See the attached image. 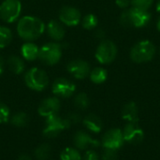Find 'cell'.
I'll return each mask as SVG.
<instances>
[{"label": "cell", "instance_id": "15", "mask_svg": "<svg viewBox=\"0 0 160 160\" xmlns=\"http://www.w3.org/2000/svg\"><path fill=\"white\" fill-rule=\"evenodd\" d=\"M74 144L77 148L81 150H84L88 147H98L100 145V142L97 140L92 139V137L83 132V131H78L74 136Z\"/></svg>", "mask_w": 160, "mask_h": 160}, {"label": "cell", "instance_id": "17", "mask_svg": "<svg viewBox=\"0 0 160 160\" xmlns=\"http://www.w3.org/2000/svg\"><path fill=\"white\" fill-rule=\"evenodd\" d=\"M122 118L128 123H138L139 109L135 102L130 101L127 103L122 110Z\"/></svg>", "mask_w": 160, "mask_h": 160}, {"label": "cell", "instance_id": "26", "mask_svg": "<svg viewBox=\"0 0 160 160\" xmlns=\"http://www.w3.org/2000/svg\"><path fill=\"white\" fill-rule=\"evenodd\" d=\"M51 146L49 144H42L35 151V156L38 160H46L50 157Z\"/></svg>", "mask_w": 160, "mask_h": 160}, {"label": "cell", "instance_id": "32", "mask_svg": "<svg viewBox=\"0 0 160 160\" xmlns=\"http://www.w3.org/2000/svg\"><path fill=\"white\" fill-rule=\"evenodd\" d=\"M67 119L69 121V123H70L71 125H72V124H78V123L82 120L81 115H80L79 113H77V112H70V113L68 115Z\"/></svg>", "mask_w": 160, "mask_h": 160}, {"label": "cell", "instance_id": "8", "mask_svg": "<svg viewBox=\"0 0 160 160\" xmlns=\"http://www.w3.org/2000/svg\"><path fill=\"white\" fill-rule=\"evenodd\" d=\"M70 125L67 118H61L57 114L51 115L46 119V128L43 130V134L48 138L56 137L61 130L68 128Z\"/></svg>", "mask_w": 160, "mask_h": 160}, {"label": "cell", "instance_id": "38", "mask_svg": "<svg viewBox=\"0 0 160 160\" xmlns=\"http://www.w3.org/2000/svg\"><path fill=\"white\" fill-rule=\"evenodd\" d=\"M159 53H160V50H159Z\"/></svg>", "mask_w": 160, "mask_h": 160}, {"label": "cell", "instance_id": "11", "mask_svg": "<svg viewBox=\"0 0 160 160\" xmlns=\"http://www.w3.org/2000/svg\"><path fill=\"white\" fill-rule=\"evenodd\" d=\"M122 131L125 142H128V143L137 145L144 139V132L137 123H128Z\"/></svg>", "mask_w": 160, "mask_h": 160}, {"label": "cell", "instance_id": "36", "mask_svg": "<svg viewBox=\"0 0 160 160\" xmlns=\"http://www.w3.org/2000/svg\"><path fill=\"white\" fill-rule=\"evenodd\" d=\"M156 9H157V11L160 14V0L158 1V3H157V5H156Z\"/></svg>", "mask_w": 160, "mask_h": 160}, {"label": "cell", "instance_id": "18", "mask_svg": "<svg viewBox=\"0 0 160 160\" xmlns=\"http://www.w3.org/2000/svg\"><path fill=\"white\" fill-rule=\"evenodd\" d=\"M21 52L22 57L27 61H34L37 58H38V52L39 48L32 42H26L24 43L21 48Z\"/></svg>", "mask_w": 160, "mask_h": 160}, {"label": "cell", "instance_id": "28", "mask_svg": "<svg viewBox=\"0 0 160 160\" xmlns=\"http://www.w3.org/2000/svg\"><path fill=\"white\" fill-rule=\"evenodd\" d=\"M154 3V0H131V6L133 8L148 10Z\"/></svg>", "mask_w": 160, "mask_h": 160}, {"label": "cell", "instance_id": "3", "mask_svg": "<svg viewBox=\"0 0 160 160\" xmlns=\"http://www.w3.org/2000/svg\"><path fill=\"white\" fill-rule=\"evenodd\" d=\"M156 54V46L150 40H141L130 50V58L133 62L142 64L151 61Z\"/></svg>", "mask_w": 160, "mask_h": 160}, {"label": "cell", "instance_id": "31", "mask_svg": "<svg viewBox=\"0 0 160 160\" xmlns=\"http://www.w3.org/2000/svg\"><path fill=\"white\" fill-rule=\"evenodd\" d=\"M83 160H99V157L96 151L88 150L83 156Z\"/></svg>", "mask_w": 160, "mask_h": 160}, {"label": "cell", "instance_id": "19", "mask_svg": "<svg viewBox=\"0 0 160 160\" xmlns=\"http://www.w3.org/2000/svg\"><path fill=\"white\" fill-rule=\"evenodd\" d=\"M83 124L85 126V128L94 132V133H98L100 132V130L102 129V121L101 119L94 114V113H90L88 114L84 119H83Z\"/></svg>", "mask_w": 160, "mask_h": 160}, {"label": "cell", "instance_id": "2", "mask_svg": "<svg viewBox=\"0 0 160 160\" xmlns=\"http://www.w3.org/2000/svg\"><path fill=\"white\" fill-rule=\"evenodd\" d=\"M152 16L148 10L130 8L125 9L119 18L121 25L125 27H144L151 22Z\"/></svg>", "mask_w": 160, "mask_h": 160}, {"label": "cell", "instance_id": "1", "mask_svg": "<svg viewBox=\"0 0 160 160\" xmlns=\"http://www.w3.org/2000/svg\"><path fill=\"white\" fill-rule=\"evenodd\" d=\"M45 31L44 22L34 16H24L17 24V33L22 39L32 41L38 38Z\"/></svg>", "mask_w": 160, "mask_h": 160}, {"label": "cell", "instance_id": "13", "mask_svg": "<svg viewBox=\"0 0 160 160\" xmlns=\"http://www.w3.org/2000/svg\"><path fill=\"white\" fill-rule=\"evenodd\" d=\"M67 69L69 74H71L74 78L78 80L85 79L87 76H89L91 71L89 64L82 59L70 61L67 66Z\"/></svg>", "mask_w": 160, "mask_h": 160}, {"label": "cell", "instance_id": "23", "mask_svg": "<svg viewBox=\"0 0 160 160\" xmlns=\"http://www.w3.org/2000/svg\"><path fill=\"white\" fill-rule=\"evenodd\" d=\"M82 25L84 29L86 30H92V29H95L97 26H98V20L97 18V16L95 14H87L85 15L82 21Z\"/></svg>", "mask_w": 160, "mask_h": 160}, {"label": "cell", "instance_id": "14", "mask_svg": "<svg viewBox=\"0 0 160 160\" xmlns=\"http://www.w3.org/2000/svg\"><path fill=\"white\" fill-rule=\"evenodd\" d=\"M60 109V101L57 98H48L44 99L38 107V113L41 116L49 117L57 114Z\"/></svg>", "mask_w": 160, "mask_h": 160}, {"label": "cell", "instance_id": "6", "mask_svg": "<svg viewBox=\"0 0 160 160\" xmlns=\"http://www.w3.org/2000/svg\"><path fill=\"white\" fill-rule=\"evenodd\" d=\"M117 52L118 50L114 42L112 40L104 39L98 46L95 52V57L98 63L102 65H108L115 60Z\"/></svg>", "mask_w": 160, "mask_h": 160}, {"label": "cell", "instance_id": "21", "mask_svg": "<svg viewBox=\"0 0 160 160\" xmlns=\"http://www.w3.org/2000/svg\"><path fill=\"white\" fill-rule=\"evenodd\" d=\"M90 80L94 82V83H97V84H100V83H103L107 78H108V71L103 68H100V67H98V68H95L94 69H92L90 71Z\"/></svg>", "mask_w": 160, "mask_h": 160}, {"label": "cell", "instance_id": "24", "mask_svg": "<svg viewBox=\"0 0 160 160\" xmlns=\"http://www.w3.org/2000/svg\"><path fill=\"white\" fill-rule=\"evenodd\" d=\"M74 104L80 110H85L90 104V100H89L88 96L85 93L78 94L74 98Z\"/></svg>", "mask_w": 160, "mask_h": 160}, {"label": "cell", "instance_id": "7", "mask_svg": "<svg viewBox=\"0 0 160 160\" xmlns=\"http://www.w3.org/2000/svg\"><path fill=\"white\" fill-rule=\"evenodd\" d=\"M22 3L20 0H5L0 5V18L2 21L11 23L21 15Z\"/></svg>", "mask_w": 160, "mask_h": 160}, {"label": "cell", "instance_id": "29", "mask_svg": "<svg viewBox=\"0 0 160 160\" xmlns=\"http://www.w3.org/2000/svg\"><path fill=\"white\" fill-rule=\"evenodd\" d=\"M8 116H9L8 108L5 104L0 102V124L8 122Z\"/></svg>", "mask_w": 160, "mask_h": 160}, {"label": "cell", "instance_id": "34", "mask_svg": "<svg viewBox=\"0 0 160 160\" xmlns=\"http://www.w3.org/2000/svg\"><path fill=\"white\" fill-rule=\"evenodd\" d=\"M95 37L98 38V39H101V40H104L105 37H106V33L103 29H97L95 31Z\"/></svg>", "mask_w": 160, "mask_h": 160}, {"label": "cell", "instance_id": "22", "mask_svg": "<svg viewBox=\"0 0 160 160\" xmlns=\"http://www.w3.org/2000/svg\"><path fill=\"white\" fill-rule=\"evenodd\" d=\"M12 40V32L6 26H0V49L7 47Z\"/></svg>", "mask_w": 160, "mask_h": 160}, {"label": "cell", "instance_id": "4", "mask_svg": "<svg viewBox=\"0 0 160 160\" xmlns=\"http://www.w3.org/2000/svg\"><path fill=\"white\" fill-rule=\"evenodd\" d=\"M62 56V47L56 42H49L39 48L38 59L45 65H56Z\"/></svg>", "mask_w": 160, "mask_h": 160}, {"label": "cell", "instance_id": "9", "mask_svg": "<svg viewBox=\"0 0 160 160\" xmlns=\"http://www.w3.org/2000/svg\"><path fill=\"white\" fill-rule=\"evenodd\" d=\"M125 142L123 131L120 128H112L108 130L102 138V145L105 149L118 150Z\"/></svg>", "mask_w": 160, "mask_h": 160}, {"label": "cell", "instance_id": "25", "mask_svg": "<svg viewBox=\"0 0 160 160\" xmlns=\"http://www.w3.org/2000/svg\"><path fill=\"white\" fill-rule=\"evenodd\" d=\"M61 160H82V157L76 149L66 148L61 154Z\"/></svg>", "mask_w": 160, "mask_h": 160}, {"label": "cell", "instance_id": "30", "mask_svg": "<svg viewBox=\"0 0 160 160\" xmlns=\"http://www.w3.org/2000/svg\"><path fill=\"white\" fill-rule=\"evenodd\" d=\"M102 160H118L116 150L105 149V151L102 154Z\"/></svg>", "mask_w": 160, "mask_h": 160}, {"label": "cell", "instance_id": "16", "mask_svg": "<svg viewBox=\"0 0 160 160\" xmlns=\"http://www.w3.org/2000/svg\"><path fill=\"white\" fill-rule=\"evenodd\" d=\"M47 34L52 39L55 41H60L64 38L66 31L60 22L52 20L47 24Z\"/></svg>", "mask_w": 160, "mask_h": 160}, {"label": "cell", "instance_id": "12", "mask_svg": "<svg viewBox=\"0 0 160 160\" xmlns=\"http://www.w3.org/2000/svg\"><path fill=\"white\" fill-rule=\"evenodd\" d=\"M76 90V85L66 78H58L52 83V93L60 98H69Z\"/></svg>", "mask_w": 160, "mask_h": 160}, {"label": "cell", "instance_id": "37", "mask_svg": "<svg viewBox=\"0 0 160 160\" xmlns=\"http://www.w3.org/2000/svg\"><path fill=\"white\" fill-rule=\"evenodd\" d=\"M157 28H158V30L160 32V16L159 18H158V22H157Z\"/></svg>", "mask_w": 160, "mask_h": 160}, {"label": "cell", "instance_id": "20", "mask_svg": "<svg viewBox=\"0 0 160 160\" xmlns=\"http://www.w3.org/2000/svg\"><path fill=\"white\" fill-rule=\"evenodd\" d=\"M9 70L14 74H21L24 69V63L22 58L17 55H11L7 60Z\"/></svg>", "mask_w": 160, "mask_h": 160}, {"label": "cell", "instance_id": "5", "mask_svg": "<svg viewBox=\"0 0 160 160\" xmlns=\"http://www.w3.org/2000/svg\"><path fill=\"white\" fill-rule=\"evenodd\" d=\"M24 82L30 89L35 91H42L47 87L49 83V78L43 69L33 68L25 73Z\"/></svg>", "mask_w": 160, "mask_h": 160}, {"label": "cell", "instance_id": "27", "mask_svg": "<svg viewBox=\"0 0 160 160\" xmlns=\"http://www.w3.org/2000/svg\"><path fill=\"white\" fill-rule=\"evenodd\" d=\"M27 122H28V117L24 112H18L15 115H13L11 119V123L19 128L26 126Z\"/></svg>", "mask_w": 160, "mask_h": 160}, {"label": "cell", "instance_id": "10", "mask_svg": "<svg viewBox=\"0 0 160 160\" xmlns=\"http://www.w3.org/2000/svg\"><path fill=\"white\" fill-rule=\"evenodd\" d=\"M59 20L63 24L68 26H76L82 21V14L78 8L66 6L59 11Z\"/></svg>", "mask_w": 160, "mask_h": 160}, {"label": "cell", "instance_id": "33", "mask_svg": "<svg viewBox=\"0 0 160 160\" xmlns=\"http://www.w3.org/2000/svg\"><path fill=\"white\" fill-rule=\"evenodd\" d=\"M115 3L120 8L124 9H127L131 6V0H115Z\"/></svg>", "mask_w": 160, "mask_h": 160}, {"label": "cell", "instance_id": "35", "mask_svg": "<svg viewBox=\"0 0 160 160\" xmlns=\"http://www.w3.org/2000/svg\"><path fill=\"white\" fill-rule=\"evenodd\" d=\"M3 70H4V59L0 55V75L3 73Z\"/></svg>", "mask_w": 160, "mask_h": 160}]
</instances>
